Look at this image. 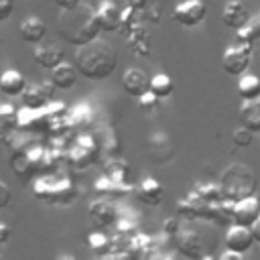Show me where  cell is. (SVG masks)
Here are the masks:
<instances>
[{
  "mask_svg": "<svg viewBox=\"0 0 260 260\" xmlns=\"http://www.w3.org/2000/svg\"><path fill=\"white\" fill-rule=\"evenodd\" d=\"M57 30H59L61 39H65V43H69L73 47H81V45H87L93 39H98V32L102 28L98 24L95 8L81 0L73 8L61 10V14L57 18Z\"/></svg>",
  "mask_w": 260,
  "mask_h": 260,
  "instance_id": "obj_1",
  "label": "cell"
},
{
  "mask_svg": "<svg viewBox=\"0 0 260 260\" xmlns=\"http://www.w3.org/2000/svg\"><path fill=\"white\" fill-rule=\"evenodd\" d=\"M73 65L77 67L81 77L91 79V81H102L116 71L118 53L108 41L93 39L91 43L77 47Z\"/></svg>",
  "mask_w": 260,
  "mask_h": 260,
  "instance_id": "obj_2",
  "label": "cell"
},
{
  "mask_svg": "<svg viewBox=\"0 0 260 260\" xmlns=\"http://www.w3.org/2000/svg\"><path fill=\"white\" fill-rule=\"evenodd\" d=\"M256 189L254 173L244 165H232L221 175V193L228 201H238L246 195H252Z\"/></svg>",
  "mask_w": 260,
  "mask_h": 260,
  "instance_id": "obj_3",
  "label": "cell"
},
{
  "mask_svg": "<svg viewBox=\"0 0 260 260\" xmlns=\"http://www.w3.org/2000/svg\"><path fill=\"white\" fill-rule=\"evenodd\" d=\"M252 59H254L252 45L238 41L236 45H230L223 51V55H221V69L228 75H234L236 77V75H242V73L248 71Z\"/></svg>",
  "mask_w": 260,
  "mask_h": 260,
  "instance_id": "obj_4",
  "label": "cell"
},
{
  "mask_svg": "<svg viewBox=\"0 0 260 260\" xmlns=\"http://www.w3.org/2000/svg\"><path fill=\"white\" fill-rule=\"evenodd\" d=\"M71 193H73V189H71L69 181H59V183L45 181V179L35 181L37 199H43V201H49V203H65L71 197Z\"/></svg>",
  "mask_w": 260,
  "mask_h": 260,
  "instance_id": "obj_5",
  "label": "cell"
},
{
  "mask_svg": "<svg viewBox=\"0 0 260 260\" xmlns=\"http://www.w3.org/2000/svg\"><path fill=\"white\" fill-rule=\"evenodd\" d=\"M205 14H207V6L203 4V0H183L181 4L175 6L173 20L183 26H197L203 22Z\"/></svg>",
  "mask_w": 260,
  "mask_h": 260,
  "instance_id": "obj_6",
  "label": "cell"
},
{
  "mask_svg": "<svg viewBox=\"0 0 260 260\" xmlns=\"http://www.w3.org/2000/svg\"><path fill=\"white\" fill-rule=\"evenodd\" d=\"M53 91H55V85L53 81L45 79L41 83H30V85H24L22 89V102L26 108H32V110H43L51 98H53Z\"/></svg>",
  "mask_w": 260,
  "mask_h": 260,
  "instance_id": "obj_7",
  "label": "cell"
},
{
  "mask_svg": "<svg viewBox=\"0 0 260 260\" xmlns=\"http://www.w3.org/2000/svg\"><path fill=\"white\" fill-rule=\"evenodd\" d=\"M260 215V199L254 195H246L232 203V221L250 228Z\"/></svg>",
  "mask_w": 260,
  "mask_h": 260,
  "instance_id": "obj_8",
  "label": "cell"
},
{
  "mask_svg": "<svg viewBox=\"0 0 260 260\" xmlns=\"http://www.w3.org/2000/svg\"><path fill=\"white\" fill-rule=\"evenodd\" d=\"M32 59H35L37 65H41V67H45V69H53L57 63L63 61V49H61L59 43H55V41H45V39H43L41 43H37L35 53H32Z\"/></svg>",
  "mask_w": 260,
  "mask_h": 260,
  "instance_id": "obj_9",
  "label": "cell"
},
{
  "mask_svg": "<svg viewBox=\"0 0 260 260\" xmlns=\"http://www.w3.org/2000/svg\"><path fill=\"white\" fill-rule=\"evenodd\" d=\"M87 215H89V223L93 228H110L116 223V209L106 199L93 201L87 209Z\"/></svg>",
  "mask_w": 260,
  "mask_h": 260,
  "instance_id": "obj_10",
  "label": "cell"
},
{
  "mask_svg": "<svg viewBox=\"0 0 260 260\" xmlns=\"http://www.w3.org/2000/svg\"><path fill=\"white\" fill-rule=\"evenodd\" d=\"M252 244H256V242H254V236H252L250 228H246V225L232 223L230 230L225 232V246L230 250H236V252L246 254L252 248Z\"/></svg>",
  "mask_w": 260,
  "mask_h": 260,
  "instance_id": "obj_11",
  "label": "cell"
},
{
  "mask_svg": "<svg viewBox=\"0 0 260 260\" xmlns=\"http://www.w3.org/2000/svg\"><path fill=\"white\" fill-rule=\"evenodd\" d=\"M250 18V12L246 8V4L242 0H228L223 10H221V22L228 26V28H242Z\"/></svg>",
  "mask_w": 260,
  "mask_h": 260,
  "instance_id": "obj_12",
  "label": "cell"
},
{
  "mask_svg": "<svg viewBox=\"0 0 260 260\" xmlns=\"http://www.w3.org/2000/svg\"><path fill=\"white\" fill-rule=\"evenodd\" d=\"M95 16H98L100 28L106 30V32L118 30L120 24H122V12L116 6V2H112V0H102L98 10H95Z\"/></svg>",
  "mask_w": 260,
  "mask_h": 260,
  "instance_id": "obj_13",
  "label": "cell"
},
{
  "mask_svg": "<svg viewBox=\"0 0 260 260\" xmlns=\"http://www.w3.org/2000/svg\"><path fill=\"white\" fill-rule=\"evenodd\" d=\"M175 242L181 254H185L187 258H201L203 256V242L199 238L197 232L193 230H179L175 234Z\"/></svg>",
  "mask_w": 260,
  "mask_h": 260,
  "instance_id": "obj_14",
  "label": "cell"
},
{
  "mask_svg": "<svg viewBox=\"0 0 260 260\" xmlns=\"http://www.w3.org/2000/svg\"><path fill=\"white\" fill-rule=\"evenodd\" d=\"M49 71H51V81H53V85L57 89H71L75 85V81H77V75H79L77 67L71 65V63H67L65 59L61 63H57Z\"/></svg>",
  "mask_w": 260,
  "mask_h": 260,
  "instance_id": "obj_15",
  "label": "cell"
},
{
  "mask_svg": "<svg viewBox=\"0 0 260 260\" xmlns=\"http://www.w3.org/2000/svg\"><path fill=\"white\" fill-rule=\"evenodd\" d=\"M18 30H20V39L24 43H30V45H37V43H41L47 37V24L43 22V18H39L35 14L26 16L20 22V28Z\"/></svg>",
  "mask_w": 260,
  "mask_h": 260,
  "instance_id": "obj_16",
  "label": "cell"
},
{
  "mask_svg": "<svg viewBox=\"0 0 260 260\" xmlns=\"http://www.w3.org/2000/svg\"><path fill=\"white\" fill-rule=\"evenodd\" d=\"M148 81L150 79L146 77V73L140 69H134V67L126 69L122 75V87L132 98H140L144 91H148Z\"/></svg>",
  "mask_w": 260,
  "mask_h": 260,
  "instance_id": "obj_17",
  "label": "cell"
},
{
  "mask_svg": "<svg viewBox=\"0 0 260 260\" xmlns=\"http://www.w3.org/2000/svg\"><path fill=\"white\" fill-rule=\"evenodd\" d=\"M138 199L142 201V203H146V205H150V207H156V205H160L162 203V199H165V189H162V185L156 181V179H152V177H146V179H142V183L138 185Z\"/></svg>",
  "mask_w": 260,
  "mask_h": 260,
  "instance_id": "obj_18",
  "label": "cell"
},
{
  "mask_svg": "<svg viewBox=\"0 0 260 260\" xmlns=\"http://www.w3.org/2000/svg\"><path fill=\"white\" fill-rule=\"evenodd\" d=\"M240 124L254 134L260 132V98L244 100V104L240 106Z\"/></svg>",
  "mask_w": 260,
  "mask_h": 260,
  "instance_id": "obj_19",
  "label": "cell"
},
{
  "mask_svg": "<svg viewBox=\"0 0 260 260\" xmlns=\"http://www.w3.org/2000/svg\"><path fill=\"white\" fill-rule=\"evenodd\" d=\"M24 85H26V79H24V75L20 71H16V69L2 71V75H0V89L6 95H20Z\"/></svg>",
  "mask_w": 260,
  "mask_h": 260,
  "instance_id": "obj_20",
  "label": "cell"
},
{
  "mask_svg": "<svg viewBox=\"0 0 260 260\" xmlns=\"http://www.w3.org/2000/svg\"><path fill=\"white\" fill-rule=\"evenodd\" d=\"M238 95L242 100H254L260 98V77L254 73H242L238 81Z\"/></svg>",
  "mask_w": 260,
  "mask_h": 260,
  "instance_id": "obj_21",
  "label": "cell"
},
{
  "mask_svg": "<svg viewBox=\"0 0 260 260\" xmlns=\"http://www.w3.org/2000/svg\"><path fill=\"white\" fill-rule=\"evenodd\" d=\"M236 35H238V41L248 43V45H254L256 41H260V12L250 14L248 22L242 28H238Z\"/></svg>",
  "mask_w": 260,
  "mask_h": 260,
  "instance_id": "obj_22",
  "label": "cell"
},
{
  "mask_svg": "<svg viewBox=\"0 0 260 260\" xmlns=\"http://www.w3.org/2000/svg\"><path fill=\"white\" fill-rule=\"evenodd\" d=\"M18 128V110L12 104H0V134H12Z\"/></svg>",
  "mask_w": 260,
  "mask_h": 260,
  "instance_id": "obj_23",
  "label": "cell"
},
{
  "mask_svg": "<svg viewBox=\"0 0 260 260\" xmlns=\"http://www.w3.org/2000/svg\"><path fill=\"white\" fill-rule=\"evenodd\" d=\"M148 89H150L158 100H162V98H169V95L173 93L175 85H173V79H171L169 75H165V73H156V75L148 81Z\"/></svg>",
  "mask_w": 260,
  "mask_h": 260,
  "instance_id": "obj_24",
  "label": "cell"
},
{
  "mask_svg": "<svg viewBox=\"0 0 260 260\" xmlns=\"http://www.w3.org/2000/svg\"><path fill=\"white\" fill-rule=\"evenodd\" d=\"M10 167H12V171L20 177V179H30L32 177V173H35V167H32V162H30V158H28V154L26 152H16L12 158H10Z\"/></svg>",
  "mask_w": 260,
  "mask_h": 260,
  "instance_id": "obj_25",
  "label": "cell"
},
{
  "mask_svg": "<svg viewBox=\"0 0 260 260\" xmlns=\"http://www.w3.org/2000/svg\"><path fill=\"white\" fill-rule=\"evenodd\" d=\"M87 244H89V248H91L93 252H98V254H104V252L110 250V240H108L102 232H91V234L87 236Z\"/></svg>",
  "mask_w": 260,
  "mask_h": 260,
  "instance_id": "obj_26",
  "label": "cell"
},
{
  "mask_svg": "<svg viewBox=\"0 0 260 260\" xmlns=\"http://www.w3.org/2000/svg\"><path fill=\"white\" fill-rule=\"evenodd\" d=\"M232 140H234V144H236V146L246 148V146H250V144H252V140H254V132L240 124V128H236V130H234Z\"/></svg>",
  "mask_w": 260,
  "mask_h": 260,
  "instance_id": "obj_27",
  "label": "cell"
},
{
  "mask_svg": "<svg viewBox=\"0 0 260 260\" xmlns=\"http://www.w3.org/2000/svg\"><path fill=\"white\" fill-rule=\"evenodd\" d=\"M136 100H138V104H140L142 108H146V110H150V108H156V104L160 102V100H158V98H156V95H154L150 89H148V91H144V93H142L140 98H136Z\"/></svg>",
  "mask_w": 260,
  "mask_h": 260,
  "instance_id": "obj_28",
  "label": "cell"
},
{
  "mask_svg": "<svg viewBox=\"0 0 260 260\" xmlns=\"http://www.w3.org/2000/svg\"><path fill=\"white\" fill-rule=\"evenodd\" d=\"M14 10V0H0V22L8 20Z\"/></svg>",
  "mask_w": 260,
  "mask_h": 260,
  "instance_id": "obj_29",
  "label": "cell"
},
{
  "mask_svg": "<svg viewBox=\"0 0 260 260\" xmlns=\"http://www.w3.org/2000/svg\"><path fill=\"white\" fill-rule=\"evenodd\" d=\"M10 197H12L10 187H8L4 181H0V209H2V207H6V205L10 203Z\"/></svg>",
  "mask_w": 260,
  "mask_h": 260,
  "instance_id": "obj_30",
  "label": "cell"
},
{
  "mask_svg": "<svg viewBox=\"0 0 260 260\" xmlns=\"http://www.w3.org/2000/svg\"><path fill=\"white\" fill-rule=\"evenodd\" d=\"M162 228H165V234H169V236H173V238H175V234L179 232V221H177L175 217H169V219L165 221V225H162Z\"/></svg>",
  "mask_w": 260,
  "mask_h": 260,
  "instance_id": "obj_31",
  "label": "cell"
},
{
  "mask_svg": "<svg viewBox=\"0 0 260 260\" xmlns=\"http://www.w3.org/2000/svg\"><path fill=\"white\" fill-rule=\"evenodd\" d=\"M219 260H244V254L242 252H236V250H225L221 256H219Z\"/></svg>",
  "mask_w": 260,
  "mask_h": 260,
  "instance_id": "obj_32",
  "label": "cell"
},
{
  "mask_svg": "<svg viewBox=\"0 0 260 260\" xmlns=\"http://www.w3.org/2000/svg\"><path fill=\"white\" fill-rule=\"evenodd\" d=\"M250 232H252V236H254V242L260 244V215H258L256 221L250 225Z\"/></svg>",
  "mask_w": 260,
  "mask_h": 260,
  "instance_id": "obj_33",
  "label": "cell"
},
{
  "mask_svg": "<svg viewBox=\"0 0 260 260\" xmlns=\"http://www.w3.org/2000/svg\"><path fill=\"white\" fill-rule=\"evenodd\" d=\"M10 228L6 225V223H0V244H6L8 240H10Z\"/></svg>",
  "mask_w": 260,
  "mask_h": 260,
  "instance_id": "obj_34",
  "label": "cell"
},
{
  "mask_svg": "<svg viewBox=\"0 0 260 260\" xmlns=\"http://www.w3.org/2000/svg\"><path fill=\"white\" fill-rule=\"evenodd\" d=\"M81 0H55V4L61 8V10H67V8H73V6H77Z\"/></svg>",
  "mask_w": 260,
  "mask_h": 260,
  "instance_id": "obj_35",
  "label": "cell"
},
{
  "mask_svg": "<svg viewBox=\"0 0 260 260\" xmlns=\"http://www.w3.org/2000/svg\"><path fill=\"white\" fill-rule=\"evenodd\" d=\"M148 6V0H128V8L132 10H142Z\"/></svg>",
  "mask_w": 260,
  "mask_h": 260,
  "instance_id": "obj_36",
  "label": "cell"
},
{
  "mask_svg": "<svg viewBox=\"0 0 260 260\" xmlns=\"http://www.w3.org/2000/svg\"><path fill=\"white\" fill-rule=\"evenodd\" d=\"M0 260H2V256H0Z\"/></svg>",
  "mask_w": 260,
  "mask_h": 260,
  "instance_id": "obj_37",
  "label": "cell"
}]
</instances>
